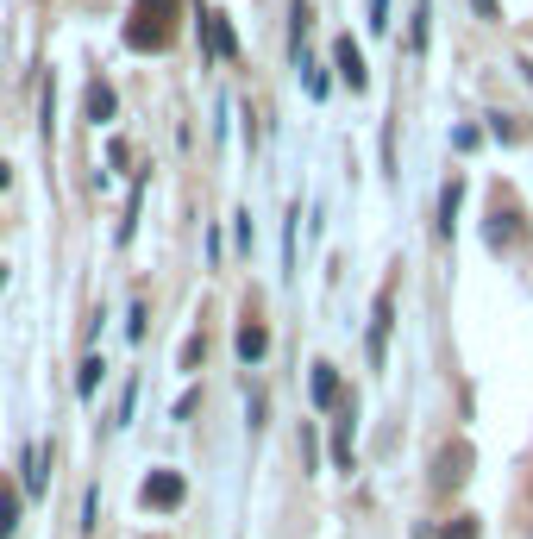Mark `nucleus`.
Masks as SVG:
<instances>
[{
    "label": "nucleus",
    "mask_w": 533,
    "mask_h": 539,
    "mask_svg": "<svg viewBox=\"0 0 533 539\" xmlns=\"http://www.w3.org/2000/svg\"><path fill=\"white\" fill-rule=\"evenodd\" d=\"M82 107H88V120H113V88L107 82H88V95H82Z\"/></svg>",
    "instance_id": "1a4fd4ad"
},
{
    "label": "nucleus",
    "mask_w": 533,
    "mask_h": 539,
    "mask_svg": "<svg viewBox=\"0 0 533 539\" xmlns=\"http://www.w3.org/2000/svg\"><path fill=\"white\" fill-rule=\"evenodd\" d=\"M333 69H339V82L352 88V95H364V88H370V69H364V51H358L352 38H339V44H333Z\"/></svg>",
    "instance_id": "f03ea898"
},
{
    "label": "nucleus",
    "mask_w": 533,
    "mask_h": 539,
    "mask_svg": "<svg viewBox=\"0 0 533 539\" xmlns=\"http://www.w3.org/2000/svg\"><path fill=\"white\" fill-rule=\"evenodd\" d=\"M465 464H471V452H465V445H446V452H439V471H433V483H439V489L465 483Z\"/></svg>",
    "instance_id": "423d86ee"
},
{
    "label": "nucleus",
    "mask_w": 533,
    "mask_h": 539,
    "mask_svg": "<svg viewBox=\"0 0 533 539\" xmlns=\"http://www.w3.org/2000/svg\"><path fill=\"white\" fill-rule=\"evenodd\" d=\"M477 13H483V19H496L502 7H496V0H477Z\"/></svg>",
    "instance_id": "dca6fc26"
},
{
    "label": "nucleus",
    "mask_w": 533,
    "mask_h": 539,
    "mask_svg": "<svg viewBox=\"0 0 533 539\" xmlns=\"http://www.w3.org/2000/svg\"><path fill=\"white\" fill-rule=\"evenodd\" d=\"M101 370H107L101 358H82V370H76V389H82V395H95V389H101Z\"/></svg>",
    "instance_id": "ddd939ff"
},
{
    "label": "nucleus",
    "mask_w": 533,
    "mask_h": 539,
    "mask_svg": "<svg viewBox=\"0 0 533 539\" xmlns=\"http://www.w3.org/2000/svg\"><path fill=\"white\" fill-rule=\"evenodd\" d=\"M458 201H465V182H446V189H439V232H452V214H458Z\"/></svg>",
    "instance_id": "9d476101"
},
{
    "label": "nucleus",
    "mask_w": 533,
    "mask_h": 539,
    "mask_svg": "<svg viewBox=\"0 0 533 539\" xmlns=\"http://www.w3.org/2000/svg\"><path fill=\"white\" fill-rule=\"evenodd\" d=\"M333 458H339V471H352V414H345L339 433H333Z\"/></svg>",
    "instance_id": "f8f14e48"
},
{
    "label": "nucleus",
    "mask_w": 533,
    "mask_h": 539,
    "mask_svg": "<svg viewBox=\"0 0 533 539\" xmlns=\"http://www.w3.org/2000/svg\"><path fill=\"white\" fill-rule=\"evenodd\" d=\"M308 389H314V408H333L339 402V370L333 364H314V383Z\"/></svg>",
    "instance_id": "6e6552de"
},
{
    "label": "nucleus",
    "mask_w": 533,
    "mask_h": 539,
    "mask_svg": "<svg viewBox=\"0 0 533 539\" xmlns=\"http://www.w3.org/2000/svg\"><path fill=\"white\" fill-rule=\"evenodd\" d=\"M389 320H396V295H377V314H370V364H383V345H389Z\"/></svg>",
    "instance_id": "20e7f679"
},
{
    "label": "nucleus",
    "mask_w": 533,
    "mask_h": 539,
    "mask_svg": "<svg viewBox=\"0 0 533 539\" xmlns=\"http://www.w3.org/2000/svg\"><path fill=\"white\" fill-rule=\"evenodd\" d=\"M370 26H377V32H389V0H370Z\"/></svg>",
    "instance_id": "2eb2a0df"
},
{
    "label": "nucleus",
    "mask_w": 533,
    "mask_h": 539,
    "mask_svg": "<svg viewBox=\"0 0 533 539\" xmlns=\"http://www.w3.org/2000/svg\"><path fill=\"white\" fill-rule=\"evenodd\" d=\"M13 533H19V496L0 489V539H13Z\"/></svg>",
    "instance_id": "9b49d317"
},
{
    "label": "nucleus",
    "mask_w": 533,
    "mask_h": 539,
    "mask_svg": "<svg viewBox=\"0 0 533 539\" xmlns=\"http://www.w3.org/2000/svg\"><path fill=\"white\" fill-rule=\"evenodd\" d=\"M170 13H176V0H138L132 26H126V44L132 51H164L170 44Z\"/></svg>",
    "instance_id": "f257e3e1"
},
{
    "label": "nucleus",
    "mask_w": 533,
    "mask_h": 539,
    "mask_svg": "<svg viewBox=\"0 0 533 539\" xmlns=\"http://www.w3.org/2000/svg\"><path fill=\"white\" fill-rule=\"evenodd\" d=\"M521 69H527V82H533V63H521Z\"/></svg>",
    "instance_id": "a211bd4d"
},
{
    "label": "nucleus",
    "mask_w": 533,
    "mask_h": 539,
    "mask_svg": "<svg viewBox=\"0 0 533 539\" xmlns=\"http://www.w3.org/2000/svg\"><path fill=\"white\" fill-rule=\"evenodd\" d=\"M439 539H477V521H471V514H458V521L439 533Z\"/></svg>",
    "instance_id": "4468645a"
},
{
    "label": "nucleus",
    "mask_w": 533,
    "mask_h": 539,
    "mask_svg": "<svg viewBox=\"0 0 533 539\" xmlns=\"http://www.w3.org/2000/svg\"><path fill=\"white\" fill-rule=\"evenodd\" d=\"M201 38H207V51H214V57H233V51H239V38H233V26H226V13H201Z\"/></svg>",
    "instance_id": "39448f33"
},
{
    "label": "nucleus",
    "mask_w": 533,
    "mask_h": 539,
    "mask_svg": "<svg viewBox=\"0 0 533 539\" xmlns=\"http://www.w3.org/2000/svg\"><path fill=\"white\" fill-rule=\"evenodd\" d=\"M264 351H270V333H264V320H245V326H239V358H245V364H258Z\"/></svg>",
    "instance_id": "0eeeda50"
},
{
    "label": "nucleus",
    "mask_w": 533,
    "mask_h": 539,
    "mask_svg": "<svg viewBox=\"0 0 533 539\" xmlns=\"http://www.w3.org/2000/svg\"><path fill=\"white\" fill-rule=\"evenodd\" d=\"M7 176H13V170H7V163H0V189H7Z\"/></svg>",
    "instance_id": "f3484780"
},
{
    "label": "nucleus",
    "mask_w": 533,
    "mask_h": 539,
    "mask_svg": "<svg viewBox=\"0 0 533 539\" xmlns=\"http://www.w3.org/2000/svg\"><path fill=\"white\" fill-rule=\"evenodd\" d=\"M182 496H189V489H182L176 471H151L145 489H138V502H145V508H182Z\"/></svg>",
    "instance_id": "7ed1b4c3"
}]
</instances>
